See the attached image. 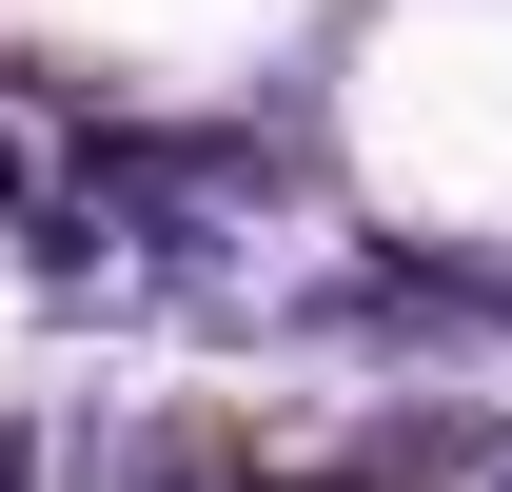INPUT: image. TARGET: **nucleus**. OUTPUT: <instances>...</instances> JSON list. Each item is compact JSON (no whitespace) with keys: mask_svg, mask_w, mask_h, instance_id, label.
<instances>
[{"mask_svg":"<svg viewBox=\"0 0 512 492\" xmlns=\"http://www.w3.org/2000/svg\"><path fill=\"white\" fill-rule=\"evenodd\" d=\"M138 492H256V453H237V433H178V414H158V433H138Z\"/></svg>","mask_w":512,"mask_h":492,"instance_id":"nucleus-1","label":"nucleus"},{"mask_svg":"<svg viewBox=\"0 0 512 492\" xmlns=\"http://www.w3.org/2000/svg\"><path fill=\"white\" fill-rule=\"evenodd\" d=\"M0 492H20V453H0Z\"/></svg>","mask_w":512,"mask_h":492,"instance_id":"nucleus-2","label":"nucleus"}]
</instances>
